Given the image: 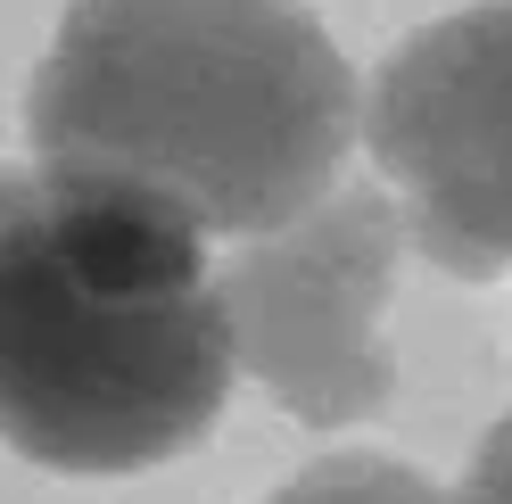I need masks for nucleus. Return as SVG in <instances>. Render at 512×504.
<instances>
[{
	"instance_id": "f03ea898",
	"label": "nucleus",
	"mask_w": 512,
	"mask_h": 504,
	"mask_svg": "<svg viewBox=\"0 0 512 504\" xmlns=\"http://www.w3.org/2000/svg\"><path fill=\"white\" fill-rule=\"evenodd\" d=\"M207 232L124 182L0 174V438L50 471H149L232 397Z\"/></svg>"
},
{
	"instance_id": "f257e3e1",
	"label": "nucleus",
	"mask_w": 512,
	"mask_h": 504,
	"mask_svg": "<svg viewBox=\"0 0 512 504\" xmlns=\"http://www.w3.org/2000/svg\"><path fill=\"white\" fill-rule=\"evenodd\" d=\"M25 133L42 166L256 240L331 199L356 75L298 0H67Z\"/></svg>"
},
{
	"instance_id": "423d86ee",
	"label": "nucleus",
	"mask_w": 512,
	"mask_h": 504,
	"mask_svg": "<svg viewBox=\"0 0 512 504\" xmlns=\"http://www.w3.org/2000/svg\"><path fill=\"white\" fill-rule=\"evenodd\" d=\"M463 504H512V414L488 430V447H479L471 480H463Z\"/></svg>"
},
{
	"instance_id": "20e7f679",
	"label": "nucleus",
	"mask_w": 512,
	"mask_h": 504,
	"mask_svg": "<svg viewBox=\"0 0 512 504\" xmlns=\"http://www.w3.org/2000/svg\"><path fill=\"white\" fill-rule=\"evenodd\" d=\"M372 157L446 273H512V0L422 25L380 67Z\"/></svg>"
},
{
	"instance_id": "39448f33",
	"label": "nucleus",
	"mask_w": 512,
	"mask_h": 504,
	"mask_svg": "<svg viewBox=\"0 0 512 504\" xmlns=\"http://www.w3.org/2000/svg\"><path fill=\"white\" fill-rule=\"evenodd\" d=\"M273 504H446V496L389 455H331V463L298 471Z\"/></svg>"
},
{
	"instance_id": "7ed1b4c3",
	"label": "nucleus",
	"mask_w": 512,
	"mask_h": 504,
	"mask_svg": "<svg viewBox=\"0 0 512 504\" xmlns=\"http://www.w3.org/2000/svg\"><path fill=\"white\" fill-rule=\"evenodd\" d=\"M397 240L405 215L380 191H331L281 232H256L215 273L232 364H248L273 405H290L314 430L364 422L389 397L380 306L397 281Z\"/></svg>"
}]
</instances>
